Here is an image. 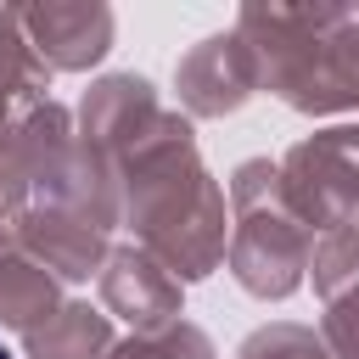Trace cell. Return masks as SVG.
Wrapping results in <instances>:
<instances>
[{
    "label": "cell",
    "instance_id": "obj_1",
    "mask_svg": "<svg viewBox=\"0 0 359 359\" xmlns=\"http://www.w3.org/2000/svg\"><path fill=\"white\" fill-rule=\"evenodd\" d=\"M0 359H11V348H6V342H0Z\"/></svg>",
    "mask_w": 359,
    "mask_h": 359
}]
</instances>
